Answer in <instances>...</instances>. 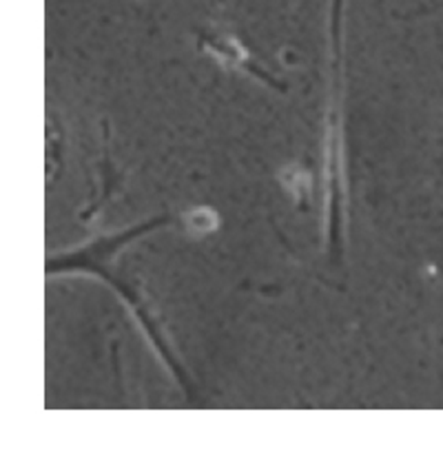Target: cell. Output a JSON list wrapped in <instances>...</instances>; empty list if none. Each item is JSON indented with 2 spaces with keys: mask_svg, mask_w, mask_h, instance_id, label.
Here are the masks:
<instances>
[{
  "mask_svg": "<svg viewBox=\"0 0 443 454\" xmlns=\"http://www.w3.org/2000/svg\"><path fill=\"white\" fill-rule=\"evenodd\" d=\"M344 0L330 3L328 25V109L323 137V244L335 257L344 255L346 215H348V182H346V133H344V47H341Z\"/></svg>",
  "mask_w": 443,
  "mask_h": 454,
  "instance_id": "cell-1",
  "label": "cell"
},
{
  "mask_svg": "<svg viewBox=\"0 0 443 454\" xmlns=\"http://www.w3.org/2000/svg\"><path fill=\"white\" fill-rule=\"evenodd\" d=\"M171 217H151V220L140 222V224L131 226V229L122 231L118 235H102V238L93 239L91 244L82 247L80 251L62 253V255L51 257L47 264V273H69V270H82V273H97L105 275L106 269L111 266L113 257L133 242L140 235L149 233V231L159 229V226L171 224Z\"/></svg>",
  "mask_w": 443,
  "mask_h": 454,
  "instance_id": "cell-2",
  "label": "cell"
},
{
  "mask_svg": "<svg viewBox=\"0 0 443 454\" xmlns=\"http://www.w3.org/2000/svg\"><path fill=\"white\" fill-rule=\"evenodd\" d=\"M199 49H206L211 51V56H215L222 65L230 67V69L246 71L253 78L261 80L268 87L284 89V82H279L275 75H270L264 67L257 65L251 58V53L244 49V44L235 38L233 34H226V31H202L199 34Z\"/></svg>",
  "mask_w": 443,
  "mask_h": 454,
  "instance_id": "cell-3",
  "label": "cell"
},
{
  "mask_svg": "<svg viewBox=\"0 0 443 454\" xmlns=\"http://www.w3.org/2000/svg\"><path fill=\"white\" fill-rule=\"evenodd\" d=\"M206 220H217V215L211 208H195L189 213V229L198 231V233H211V231H215V224H211V222L206 224Z\"/></svg>",
  "mask_w": 443,
  "mask_h": 454,
  "instance_id": "cell-4",
  "label": "cell"
}]
</instances>
